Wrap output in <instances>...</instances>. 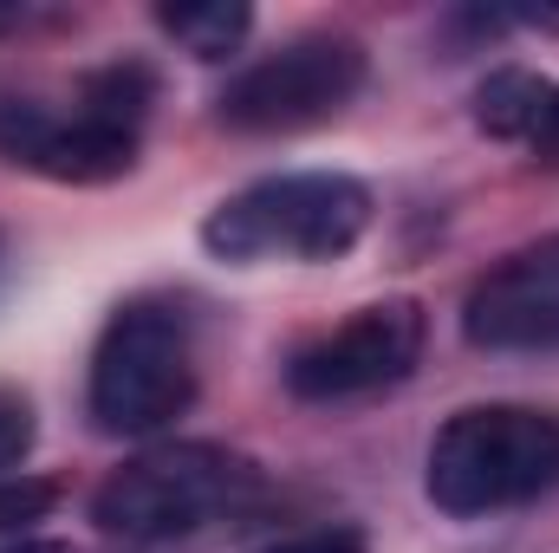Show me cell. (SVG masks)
Listing matches in <instances>:
<instances>
[{"label":"cell","instance_id":"5bb4252c","mask_svg":"<svg viewBox=\"0 0 559 553\" xmlns=\"http://www.w3.org/2000/svg\"><path fill=\"white\" fill-rule=\"evenodd\" d=\"M7 553H72L66 541H20V548H7Z\"/></svg>","mask_w":559,"mask_h":553},{"label":"cell","instance_id":"30bf717a","mask_svg":"<svg viewBox=\"0 0 559 553\" xmlns=\"http://www.w3.org/2000/svg\"><path fill=\"white\" fill-rule=\"evenodd\" d=\"M156 26L195 59H228L248 39L254 13L241 0H182V7H156Z\"/></svg>","mask_w":559,"mask_h":553},{"label":"cell","instance_id":"277c9868","mask_svg":"<svg viewBox=\"0 0 559 553\" xmlns=\"http://www.w3.org/2000/svg\"><path fill=\"white\" fill-rule=\"evenodd\" d=\"M195 404L189 319L163 299H131L92 352V423L105 436H150Z\"/></svg>","mask_w":559,"mask_h":553},{"label":"cell","instance_id":"7c38bea8","mask_svg":"<svg viewBox=\"0 0 559 553\" xmlns=\"http://www.w3.org/2000/svg\"><path fill=\"white\" fill-rule=\"evenodd\" d=\"M52 502H59V489H52V482H7V489H0V528L39 521Z\"/></svg>","mask_w":559,"mask_h":553},{"label":"cell","instance_id":"8992f818","mask_svg":"<svg viewBox=\"0 0 559 553\" xmlns=\"http://www.w3.org/2000/svg\"><path fill=\"white\" fill-rule=\"evenodd\" d=\"M423 358V306L417 299H378L358 306L345 326L306 339L286 358V391L306 404H345L371 398L384 385H404Z\"/></svg>","mask_w":559,"mask_h":553},{"label":"cell","instance_id":"5b68a950","mask_svg":"<svg viewBox=\"0 0 559 553\" xmlns=\"http://www.w3.org/2000/svg\"><path fill=\"white\" fill-rule=\"evenodd\" d=\"M358 85H365V46L345 33H306V39H286L267 59H254L241 79H228L222 125L254 131V138L306 131V125L338 118L358 98Z\"/></svg>","mask_w":559,"mask_h":553},{"label":"cell","instance_id":"8fae6325","mask_svg":"<svg viewBox=\"0 0 559 553\" xmlns=\"http://www.w3.org/2000/svg\"><path fill=\"white\" fill-rule=\"evenodd\" d=\"M26 449H33V404H26L20 391H7V385H0V475H7V469H20V462H26Z\"/></svg>","mask_w":559,"mask_h":553},{"label":"cell","instance_id":"6da1fadb","mask_svg":"<svg viewBox=\"0 0 559 553\" xmlns=\"http://www.w3.org/2000/svg\"><path fill=\"white\" fill-rule=\"evenodd\" d=\"M371 228V189L338 169H293L261 176L241 196H228L209 222L202 242L222 261H338L358 248Z\"/></svg>","mask_w":559,"mask_h":553},{"label":"cell","instance_id":"7a4b0ae2","mask_svg":"<svg viewBox=\"0 0 559 553\" xmlns=\"http://www.w3.org/2000/svg\"><path fill=\"white\" fill-rule=\"evenodd\" d=\"M429 502L455 521L521 508L559 489V416L527 404H475L455 411L429 443Z\"/></svg>","mask_w":559,"mask_h":553},{"label":"cell","instance_id":"9c48e42d","mask_svg":"<svg viewBox=\"0 0 559 553\" xmlns=\"http://www.w3.org/2000/svg\"><path fill=\"white\" fill-rule=\"evenodd\" d=\"M559 118V85L554 79H540V72H527V66H501V72H488L481 79V92H475V125L488 131V138H508V143H547Z\"/></svg>","mask_w":559,"mask_h":553},{"label":"cell","instance_id":"3957f363","mask_svg":"<svg viewBox=\"0 0 559 553\" xmlns=\"http://www.w3.org/2000/svg\"><path fill=\"white\" fill-rule=\"evenodd\" d=\"M254 495H261V475L235 449L163 443L98 482L92 521L105 534H124V541H182V534H202V528L241 515Z\"/></svg>","mask_w":559,"mask_h":553},{"label":"cell","instance_id":"ba28073f","mask_svg":"<svg viewBox=\"0 0 559 553\" xmlns=\"http://www.w3.org/2000/svg\"><path fill=\"white\" fill-rule=\"evenodd\" d=\"M462 332L481 352H540L559 345V235L508 255L468 286Z\"/></svg>","mask_w":559,"mask_h":553},{"label":"cell","instance_id":"4fadbf2b","mask_svg":"<svg viewBox=\"0 0 559 553\" xmlns=\"http://www.w3.org/2000/svg\"><path fill=\"white\" fill-rule=\"evenodd\" d=\"M261 553H365V534H358V528H312V534L267 541Z\"/></svg>","mask_w":559,"mask_h":553},{"label":"cell","instance_id":"52a82bcc","mask_svg":"<svg viewBox=\"0 0 559 553\" xmlns=\"http://www.w3.org/2000/svg\"><path fill=\"white\" fill-rule=\"evenodd\" d=\"M0 156L20 169H39L52 183H111L138 163V131L79 105V111H52V105H0Z\"/></svg>","mask_w":559,"mask_h":553}]
</instances>
